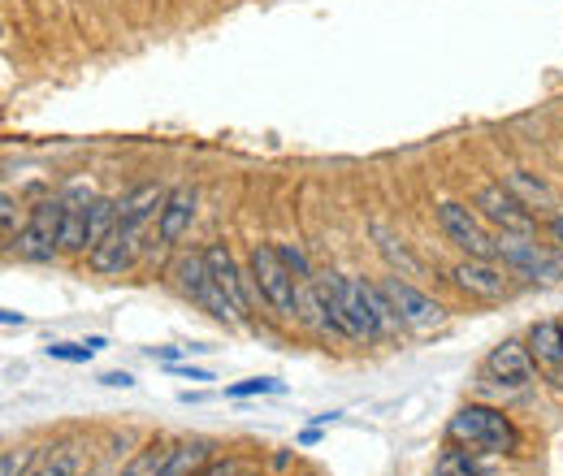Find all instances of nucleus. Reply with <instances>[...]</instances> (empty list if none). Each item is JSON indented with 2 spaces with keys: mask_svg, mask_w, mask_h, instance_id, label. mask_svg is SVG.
Returning <instances> with one entry per match:
<instances>
[{
  "mask_svg": "<svg viewBox=\"0 0 563 476\" xmlns=\"http://www.w3.org/2000/svg\"><path fill=\"white\" fill-rule=\"evenodd\" d=\"M247 265H252V286H256V295H261L278 317H299V281H295V273L286 269L278 247H274V243H256L252 256H247Z\"/></svg>",
  "mask_w": 563,
  "mask_h": 476,
  "instance_id": "obj_3",
  "label": "nucleus"
},
{
  "mask_svg": "<svg viewBox=\"0 0 563 476\" xmlns=\"http://www.w3.org/2000/svg\"><path fill=\"white\" fill-rule=\"evenodd\" d=\"M486 377H490L494 386H503V390L533 386L538 381V359H533L529 342H516V339L498 342L490 355H486Z\"/></svg>",
  "mask_w": 563,
  "mask_h": 476,
  "instance_id": "obj_9",
  "label": "nucleus"
},
{
  "mask_svg": "<svg viewBox=\"0 0 563 476\" xmlns=\"http://www.w3.org/2000/svg\"><path fill=\"white\" fill-rule=\"evenodd\" d=\"M66 217H62V256H82V252H91V243H87V208H91V191L87 187H70L66 196Z\"/></svg>",
  "mask_w": 563,
  "mask_h": 476,
  "instance_id": "obj_13",
  "label": "nucleus"
},
{
  "mask_svg": "<svg viewBox=\"0 0 563 476\" xmlns=\"http://www.w3.org/2000/svg\"><path fill=\"white\" fill-rule=\"evenodd\" d=\"M529 351L538 364L547 368H560L563 364V321H538L529 330Z\"/></svg>",
  "mask_w": 563,
  "mask_h": 476,
  "instance_id": "obj_18",
  "label": "nucleus"
},
{
  "mask_svg": "<svg viewBox=\"0 0 563 476\" xmlns=\"http://www.w3.org/2000/svg\"><path fill=\"white\" fill-rule=\"evenodd\" d=\"M140 247H143L140 225L118 221V225H113V234H109L100 247H91V252H87V261H91V269L100 273V277H122V273L140 261Z\"/></svg>",
  "mask_w": 563,
  "mask_h": 476,
  "instance_id": "obj_10",
  "label": "nucleus"
},
{
  "mask_svg": "<svg viewBox=\"0 0 563 476\" xmlns=\"http://www.w3.org/2000/svg\"><path fill=\"white\" fill-rule=\"evenodd\" d=\"M0 225H4V243H13L18 239V204H13L9 191L0 196Z\"/></svg>",
  "mask_w": 563,
  "mask_h": 476,
  "instance_id": "obj_28",
  "label": "nucleus"
},
{
  "mask_svg": "<svg viewBox=\"0 0 563 476\" xmlns=\"http://www.w3.org/2000/svg\"><path fill=\"white\" fill-rule=\"evenodd\" d=\"M9 247H13L22 261H31V265H53V261L62 256V247H57L53 239H44L40 230H31V225H22V230H18V239H13Z\"/></svg>",
  "mask_w": 563,
  "mask_h": 476,
  "instance_id": "obj_19",
  "label": "nucleus"
},
{
  "mask_svg": "<svg viewBox=\"0 0 563 476\" xmlns=\"http://www.w3.org/2000/svg\"><path fill=\"white\" fill-rule=\"evenodd\" d=\"M312 442H321V429H303L299 433V446H312Z\"/></svg>",
  "mask_w": 563,
  "mask_h": 476,
  "instance_id": "obj_35",
  "label": "nucleus"
},
{
  "mask_svg": "<svg viewBox=\"0 0 563 476\" xmlns=\"http://www.w3.org/2000/svg\"><path fill=\"white\" fill-rule=\"evenodd\" d=\"M100 386H109V390H131V386H135V377H131V373H104V377H100Z\"/></svg>",
  "mask_w": 563,
  "mask_h": 476,
  "instance_id": "obj_32",
  "label": "nucleus"
},
{
  "mask_svg": "<svg viewBox=\"0 0 563 476\" xmlns=\"http://www.w3.org/2000/svg\"><path fill=\"white\" fill-rule=\"evenodd\" d=\"M31 460H35V451H4V460H0V476H26Z\"/></svg>",
  "mask_w": 563,
  "mask_h": 476,
  "instance_id": "obj_27",
  "label": "nucleus"
},
{
  "mask_svg": "<svg viewBox=\"0 0 563 476\" xmlns=\"http://www.w3.org/2000/svg\"><path fill=\"white\" fill-rule=\"evenodd\" d=\"M209 442L205 438H196V442H178V446H169V455L161 460V468L152 476H196L205 464H209Z\"/></svg>",
  "mask_w": 563,
  "mask_h": 476,
  "instance_id": "obj_17",
  "label": "nucleus"
},
{
  "mask_svg": "<svg viewBox=\"0 0 563 476\" xmlns=\"http://www.w3.org/2000/svg\"><path fill=\"white\" fill-rule=\"evenodd\" d=\"M187 351H196V346H147V355L161 359V364H178Z\"/></svg>",
  "mask_w": 563,
  "mask_h": 476,
  "instance_id": "obj_29",
  "label": "nucleus"
},
{
  "mask_svg": "<svg viewBox=\"0 0 563 476\" xmlns=\"http://www.w3.org/2000/svg\"><path fill=\"white\" fill-rule=\"evenodd\" d=\"M334 286H339V299H343V312L352 321L355 339L377 342L399 325L390 303H386V295H382V286H373L364 277H343V273H334Z\"/></svg>",
  "mask_w": 563,
  "mask_h": 476,
  "instance_id": "obj_2",
  "label": "nucleus"
},
{
  "mask_svg": "<svg viewBox=\"0 0 563 476\" xmlns=\"http://www.w3.org/2000/svg\"><path fill=\"white\" fill-rule=\"evenodd\" d=\"M473 208L482 212V221L494 225L498 234H520V239H529V234L538 230V217L507 191V182H486V187L473 196Z\"/></svg>",
  "mask_w": 563,
  "mask_h": 476,
  "instance_id": "obj_8",
  "label": "nucleus"
},
{
  "mask_svg": "<svg viewBox=\"0 0 563 476\" xmlns=\"http://www.w3.org/2000/svg\"><path fill=\"white\" fill-rule=\"evenodd\" d=\"M243 468H239V460H217V464H205L196 476H239Z\"/></svg>",
  "mask_w": 563,
  "mask_h": 476,
  "instance_id": "obj_30",
  "label": "nucleus"
},
{
  "mask_svg": "<svg viewBox=\"0 0 563 476\" xmlns=\"http://www.w3.org/2000/svg\"><path fill=\"white\" fill-rule=\"evenodd\" d=\"M477 473H482V464L468 451H442V460H438V476H477Z\"/></svg>",
  "mask_w": 563,
  "mask_h": 476,
  "instance_id": "obj_24",
  "label": "nucleus"
},
{
  "mask_svg": "<svg viewBox=\"0 0 563 476\" xmlns=\"http://www.w3.org/2000/svg\"><path fill=\"white\" fill-rule=\"evenodd\" d=\"M551 239H555V247L563 252V212L560 217H551Z\"/></svg>",
  "mask_w": 563,
  "mask_h": 476,
  "instance_id": "obj_33",
  "label": "nucleus"
},
{
  "mask_svg": "<svg viewBox=\"0 0 563 476\" xmlns=\"http://www.w3.org/2000/svg\"><path fill=\"white\" fill-rule=\"evenodd\" d=\"M438 225H442V234H446L464 256H477V261H494V256H498V239H490V230H486V221H482L477 208L446 200V204L438 208Z\"/></svg>",
  "mask_w": 563,
  "mask_h": 476,
  "instance_id": "obj_7",
  "label": "nucleus"
},
{
  "mask_svg": "<svg viewBox=\"0 0 563 476\" xmlns=\"http://www.w3.org/2000/svg\"><path fill=\"white\" fill-rule=\"evenodd\" d=\"M498 265H507V273L525 277V281H542V286H555L563 281V261L551 256L547 247L520 239V234H498Z\"/></svg>",
  "mask_w": 563,
  "mask_h": 476,
  "instance_id": "obj_6",
  "label": "nucleus"
},
{
  "mask_svg": "<svg viewBox=\"0 0 563 476\" xmlns=\"http://www.w3.org/2000/svg\"><path fill=\"white\" fill-rule=\"evenodd\" d=\"M503 182H507V191H511V196H516L520 204L529 208L533 217H538V212H542V217H560V212H555V208H560V196L551 191V182L533 178L529 169H511V174H507Z\"/></svg>",
  "mask_w": 563,
  "mask_h": 476,
  "instance_id": "obj_15",
  "label": "nucleus"
},
{
  "mask_svg": "<svg viewBox=\"0 0 563 476\" xmlns=\"http://www.w3.org/2000/svg\"><path fill=\"white\" fill-rule=\"evenodd\" d=\"M74 473H78V451L74 446H57L53 455L40 460V468L31 476H74Z\"/></svg>",
  "mask_w": 563,
  "mask_h": 476,
  "instance_id": "obj_22",
  "label": "nucleus"
},
{
  "mask_svg": "<svg viewBox=\"0 0 563 476\" xmlns=\"http://www.w3.org/2000/svg\"><path fill=\"white\" fill-rule=\"evenodd\" d=\"M113 225H118V200L96 196L91 208H87V243H91V247H100V243L113 234Z\"/></svg>",
  "mask_w": 563,
  "mask_h": 476,
  "instance_id": "obj_20",
  "label": "nucleus"
},
{
  "mask_svg": "<svg viewBox=\"0 0 563 476\" xmlns=\"http://www.w3.org/2000/svg\"><path fill=\"white\" fill-rule=\"evenodd\" d=\"M0 321H4V325H26V317H22V312H13V308H4V312H0Z\"/></svg>",
  "mask_w": 563,
  "mask_h": 476,
  "instance_id": "obj_34",
  "label": "nucleus"
},
{
  "mask_svg": "<svg viewBox=\"0 0 563 476\" xmlns=\"http://www.w3.org/2000/svg\"><path fill=\"white\" fill-rule=\"evenodd\" d=\"M446 433H451V442H464V446H477V451H490V455H516L520 451V433H516L511 416L486 408V403L460 408L451 416Z\"/></svg>",
  "mask_w": 563,
  "mask_h": 476,
  "instance_id": "obj_1",
  "label": "nucleus"
},
{
  "mask_svg": "<svg viewBox=\"0 0 563 476\" xmlns=\"http://www.w3.org/2000/svg\"><path fill=\"white\" fill-rule=\"evenodd\" d=\"M377 286H382V295H386V303H390L395 321H399V325H408V330H433V325L446 317V308H442L433 295H424L421 286H412V281H408V277H399V273L382 277Z\"/></svg>",
  "mask_w": 563,
  "mask_h": 476,
  "instance_id": "obj_5",
  "label": "nucleus"
},
{
  "mask_svg": "<svg viewBox=\"0 0 563 476\" xmlns=\"http://www.w3.org/2000/svg\"><path fill=\"white\" fill-rule=\"evenodd\" d=\"M169 455V446H147V451H140L126 468H122V476H152L156 468H161V460Z\"/></svg>",
  "mask_w": 563,
  "mask_h": 476,
  "instance_id": "obj_25",
  "label": "nucleus"
},
{
  "mask_svg": "<svg viewBox=\"0 0 563 476\" xmlns=\"http://www.w3.org/2000/svg\"><path fill=\"white\" fill-rule=\"evenodd\" d=\"M87 476H104V473H87Z\"/></svg>",
  "mask_w": 563,
  "mask_h": 476,
  "instance_id": "obj_36",
  "label": "nucleus"
},
{
  "mask_svg": "<svg viewBox=\"0 0 563 476\" xmlns=\"http://www.w3.org/2000/svg\"><path fill=\"white\" fill-rule=\"evenodd\" d=\"M109 342L104 339H87V342H48V359H62V364H87L91 355H100Z\"/></svg>",
  "mask_w": 563,
  "mask_h": 476,
  "instance_id": "obj_21",
  "label": "nucleus"
},
{
  "mask_svg": "<svg viewBox=\"0 0 563 476\" xmlns=\"http://www.w3.org/2000/svg\"><path fill=\"white\" fill-rule=\"evenodd\" d=\"M169 373H174V377H187V381H212V373L191 368V364H169Z\"/></svg>",
  "mask_w": 563,
  "mask_h": 476,
  "instance_id": "obj_31",
  "label": "nucleus"
},
{
  "mask_svg": "<svg viewBox=\"0 0 563 476\" xmlns=\"http://www.w3.org/2000/svg\"><path fill=\"white\" fill-rule=\"evenodd\" d=\"M282 261H286V269L295 273V281H312L317 273H312V265H308V256H303V247L299 243H278Z\"/></svg>",
  "mask_w": 563,
  "mask_h": 476,
  "instance_id": "obj_26",
  "label": "nucleus"
},
{
  "mask_svg": "<svg viewBox=\"0 0 563 476\" xmlns=\"http://www.w3.org/2000/svg\"><path fill=\"white\" fill-rule=\"evenodd\" d=\"M165 196H169V191H161L156 182H140L126 200H118V221H131V225L147 230V221H156V217H161Z\"/></svg>",
  "mask_w": 563,
  "mask_h": 476,
  "instance_id": "obj_16",
  "label": "nucleus"
},
{
  "mask_svg": "<svg viewBox=\"0 0 563 476\" xmlns=\"http://www.w3.org/2000/svg\"><path fill=\"white\" fill-rule=\"evenodd\" d=\"M451 281L464 290V295H477V299H507L511 295V281H507V265H494V261H460L451 269Z\"/></svg>",
  "mask_w": 563,
  "mask_h": 476,
  "instance_id": "obj_11",
  "label": "nucleus"
},
{
  "mask_svg": "<svg viewBox=\"0 0 563 476\" xmlns=\"http://www.w3.org/2000/svg\"><path fill=\"white\" fill-rule=\"evenodd\" d=\"M174 281H178V290H183L191 303H200V308L209 312L212 321H221V325H234V321H239L234 303H230L225 290L212 281L209 256H205V252H183V256L174 261Z\"/></svg>",
  "mask_w": 563,
  "mask_h": 476,
  "instance_id": "obj_4",
  "label": "nucleus"
},
{
  "mask_svg": "<svg viewBox=\"0 0 563 476\" xmlns=\"http://www.w3.org/2000/svg\"><path fill=\"white\" fill-rule=\"evenodd\" d=\"M477 476H486V473H477Z\"/></svg>",
  "mask_w": 563,
  "mask_h": 476,
  "instance_id": "obj_37",
  "label": "nucleus"
},
{
  "mask_svg": "<svg viewBox=\"0 0 563 476\" xmlns=\"http://www.w3.org/2000/svg\"><path fill=\"white\" fill-rule=\"evenodd\" d=\"M286 386H282L278 377H247V381H239V386H225V399H252V395H282Z\"/></svg>",
  "mask_w": 563,
  "mask_h": 476,
  "instance_id": "obj_23",
  "label": "nucleus"
},
{
  "mask_svg": "<svg viewBox=\"0 0 563 476\" xmlns=\"http://www.w3.org/2000/svg\"><path fill=\"white\" fill-rule=\"evenodd\" d=\"M191 221H196V191H191V187H174V191L165 196L161 217H156V239H161V247L183 243L187 230H191Z\"/></svg>",
  "mask_w": 563,
  "mask_h": 476,
  "instance_id": "obj_12",
  "label": "nucleus"
},
{
  "mask_svg": "<svg viewBox=\"0 0 563 476\" xmlns=\"http://www.w3.org/2000/svg\"><path fill=\"white\" fill-rule=\"evenodd\" d=\"M205 256H209V269H212V281L225 290V299L234 303V312H239V321H247V308H252V299H247V286H243V273L234 265V256H230V247L225 243H212L205 247Z\"/></svg>",
  "mask_w": 563,
  "mask_h": 476,
  "instance_id": "obj_14",
  "label": "nucleus"
}]
</instances>
